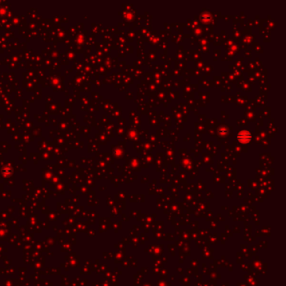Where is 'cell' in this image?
I'll use <instances>...</instances> for the list:
<instances>
[{"instance_id":"1","label":"cell","mask_w":286,"mask_h":286,"mask_svg":"<svg viewBox=\"0 0 286 286\" xmlns=\"http://www.w3.org/2000/svg\"><path fill=\"white\" fill-rule=\"evenodd\" d=\"M237 140L241 142V143H249L250 139H251V134H249V132L247 131H241L240 133L237 134Z\"/></svg>"}]
</instances>
